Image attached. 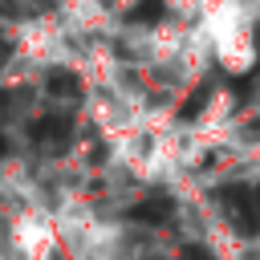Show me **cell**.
Here are the masks:
<instances>
[{
	"label": "cell",
	"mask_w": 260,
	"mask_h": 260,
	"mask_svg": "<svg viewBox=\"0 0 260 260\" xmlns=\"http://www.w3.org/2000/svg\"><path fill=\"white\" fill-rule=\"evenodd\" d=\"M158 12H162V0H142V4H134V12H130V20H158Z\"/></svg>",
	"instance_id": "cell-4"
},
{
	"label": "cell",
	"mask_w": 260,
	"mask_h": 260,
	"mask_svg": "<svg viewBox=\"0 0 260 260\" xmlns=\"http://www.w3.org/2000/svg\"><path fill=\"white\" fill-rule=\"evenodd\" d=\"M179 260H211V252L199 244H187V248H179Z\"/></svg>",
	"instance_id": "cell-6"
},
{
	"label": "cell",
	"mask_w": 260,
	"mask_h": 260,
	"mask_svg": "<svg viewBox=\"0 0 260 260\" xmlns=\"http://www.w3.org/2000/svg\"><path fill=\"white\" fill-rule=\"evenodd\" d=\"M207 102H211V81H207V85H199V89L179 106V118H183V122H195V118L203 114V106H207Z\"/></svg>",
	"instance_id": "cell-3"
},
{
	"label": "cell",
	"mask_w": 260,
	"mask_h": 260,
	"mask_svg": "<svg viewBox=\"0 0 260 260\" xmlns=\"http://www.w3.org/2000/svg\"><path fill=\"white\" fill-rule=\"evenodd\" d=\"M167 211H171V203H167V199H158V203H150V207L142 203L134 215H138V219H150V223H158V219H167Z\"/></svg>",
	"instance_id": "cell-5"
},
{
	"label": "cell",
	"mask_w": 260,
	"mask_h": 260,
	"mask_svg": "<svg viewBox=\"0 0 260 260\" xmlns=\"http://www.w3.org/2000/svg\"><path fill=\"white\" fill-rule=\"evenodd\" d=\"M256 203H260V191H256Z\"/></svg>",
	"instance_id": "cell-7"
},
{
	"label": "cell",
	"mask_w": 260,
	"mask_h": 260,
	"mask_svg": "<svg viewBox=\"0 0 260 260\" xmlns=\"http://www.w3.org/2000/svg\"><path fill=\"white\" fill-rule=\"evenodd\" d=\"M219 199L228 203V215H232V223L240 228V232H256L260 228V215H256V195L252 191H244V187H223L219 191Z\"/></svg>",
	"instance_id": "cell-2"
},
{
	"label": "cell",
	"mask_w": 260,
	"mask_h": 260,
	"mask_svg": "<svg viewBox=\"0 0 260 260\" xmlns=\"http://www.w3.org/2000/svg\"><path fill=\"white\" fill-rule=\"evenodd\" d=\"M8 240H12V248H16L20 260H45V256H53V236L32 215H16L12 228H8Z\"/></svg>",
	"instance_id": "cell-1"
}]
</instances>
